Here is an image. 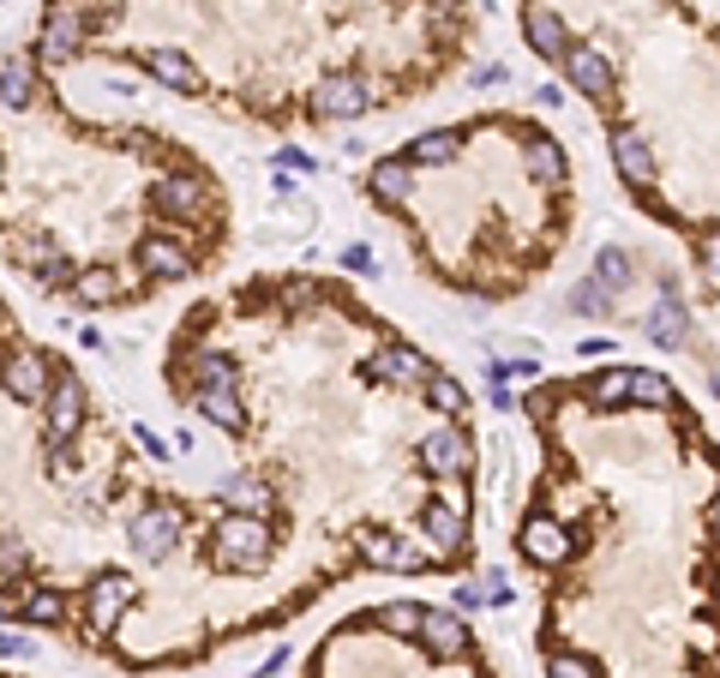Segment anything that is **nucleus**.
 I'll return each instance as SVG.
<instances>
[{"label": "nucleus", "mask_w": 720, "mask_h": 678, "mask_svg": "<svg viewBox=\"0 0 720 678\" xmlns=\"http://www.w3.org/2000/svg\"><path fill=\"white\" fill-rule=\"evenodd\" d=\"M211 558L223 570H252V565H265L270 558V529H265V517H252V510H228L223 522H216V534H211Z\"/></svg>", "instance_id": "obj_1"}, {"label": "nucleus", "mask_w": 720, "mask_h": 678, "mask_svg": "<svg viewBox=\"0 0 720 678\" xmlns=\"http://www.w3.org/2000/svg\"><path fill=\"white\" fill-rule=\"evenodd\" d=\"M90 43V12H85V0H48V12H43V36H36V60H72L79 48Z\"/></svg>", "instance_id": "obj_2"}, {"label": "nucleus", "mask_w": 720, "mask_h": 678, "mask_svg": "<svg viewBox=\"0 0 720 678\" xmlns=\"http://www.w3.org/2000/svg\"><path fill=\"white\" fill-rule=\"evenodd\" d=\"M90 415V396H85V378L55 366V385H48V403H43V427H48V444H72V432L85 427Z\"/></svg>", "instance_id": "obj_3"}, {"label": "nucleus", "mask_w": 720, "mask_h": 678, "mask_svg": "<svg viewBox=\"0 0 720 678\" xmlns=\"http://www.w3.org/2000/svg\"><path fill=\"white\" fill-rule=\"evenodd\" d=\"M415 463L427 468L432 481H462L474 468V444H469V427H439V432H427V439L415 444Z\"/></svg>", "instance_id": "obj_4"}, {"label": "nucleus", "mask_w": 720, "mask_h": 678, "mask_svg": "<svg viewBox=\"0 0 720 678\" xmlns=\"http://www.w3.org/2000/svg\"><path fill=\"white\" fill-rule=\"evenodd\" d=\"M517 553L529 558V565H540V570H564L576 558V534L559 529L552 517H540V510H529L522 529H517Z\"/></svg>", "instance_id": "obj_5"}, {"label": "nucleus", "mask_w": 720, "mask_h": 678, "mask_svg": "<svg viewBox=\"0 0 720 678\" xmlns=\"http://www.w3.org/2000/svg\"><path fill=\"white\" fill-rule=\"evenodd\" d=\"M150 204H157V216H169V223H204L216 204V187L204 181V174H169V181L150 187Z\"/></svg>", "instance_id": "obj_6"}, {"label": "nucleus", "mask_w": 720, "mask_h": 678, "mask_svg": "<svg viewBox=\"0 0 720 678\" xmlns=\"http://www.w3.org/2000/svg\"><path fill=\"white\" fill-rule=\"evenodd\" d=\"M372 109V84L360 72H325L313 79V114L318 121H355V114Z\"/></svg>", "instance_id": "obj_7"}, {"label": "nucleus", "mask_w": 720, "mask_h": 678, "mask_svg": "<svg viewBox=\"0 0 720 678\" xmlns=\"http://www.w3.org/2000/svg\"><path fill=\"white\" fill-rule=\"evenodd\" d=\"M360 558H367L372 570H403V577H420V570L439 565V558L420 553L415 541H403L396 529H367V534H360Z\"/></svg>", "instance_id": "obj_8"}, {"label": "nucleus", "mask_w": 720, "mask_h": 678, "mask_svg": "<svg viewBox=\"0 0 720 678\" xmlns=\"http://www.w3.org/2000/svg\"><path fill=\"white\" fill-rule=\"evenodd\" d=\"M432 373H439V366L420 349H408V342H384V349H372L367 361H360V378H367V385H408V378L427 385Z\"/></svg>", "instance_id": "obj_9"}, {"label": "nucleus", "mask_w": 720, "mask_h": 678, "mask_svg": "<svg viewBox=\"0 0 720 678\" xmlns=\"http://www.w3.org/2000/svg\"><path fill=\"white\" fill-rule=\"evenodd\" d=\"M48 385H55V361H48L43 349L7 354V366H0V391H7L12 403H48Z\"/></svg>", "instance_id": "obj_10"}, {"label": "nucleus", "mask_w": 720, "mask_h": 678, "mask_svg": "<svg viewBox=\"0 0 720 678\" xmlns=\"http://www.w3.org/2000/svg\"><path fill=\"white\" fill-rule=\"evenodd\" d=\"M420 534H427V553L445 565V558H457L469 546V517L450 498H432V505H420Z\"/></svg>", "instance_id": "obj_11"}, {"label": "nucleus", "mask_w": 720, "mask_h": 678, "mask_svg": "<svg viewBox=\"0 0 720 678\" xmlns=\"http://www.w3.org/2000/svg\"><path fill=\"white\" fill-rule=\"evenodd\" d=\"M133 259H138V271H145V283H187L192 271H199V259H192L180 240H162V235H145L133 247Z\"/></svg>", "instance_id": "obj_12"}, {"label": "nucleus", "mask_w": 720, "mask_h": 678, "mask_svg": "<svg viewBox=\"0 0 720 678\" xmlns=\"http://www.w3.org/2000/svg\"><path fill=\"white\" fill-rule=\"evenodd\" d=\"M138 60H145V72L157 84H169L175 97H204V72L192 67L187 48H138Z\"/></svg>", "instance_id": "obj_13"}, {"label": "nucleus", "mask_w": 720, "mask_h": 678, "mask_svg": "<svg viewBox=\"0 0 720 678\" xmlns=\"http://www.w3.org/2000/svg\"><path fill=\"white\" fill-rule=\"evenodd\" d=\"M564 79H571L583 97L607 102L612 97V60L600 55L595 43H571V48H564Z\"/></svg>", "instance_id": "obj_14"}, {"label": "nucleus", "mask_w": 720, "mask_h": 678, "mask_svg": "<svg viewBox=\"0 0 720 678\" xmlns=\"http://www.w3.org/2000/svg\"><path fill=\"white\" fill-rule=\"evenodd\" d=\"M175 541H180V529H175V510H138L133 517V529H126V546H133L138 558H150V565H157V558H169L175 553Z\"/></svg>", "instance_id": "obj_15"}, {"label": "nucleus", "mask_w": 720, "mask_h": 678, "mask_svg": "<svg viewBox=\"0 0 720 678\" xmlns=\"http://www.w3.org/2000/svg\"><path fill=\"white\" fill-rule=\"evenodd\" d=\"M133 600V588H126V577L121 570H102V577H90V588H85V624L90 631H114V619H121V607Z\"/></svg>", "instance_id": "obj_16"}, {"label": "nucleus", "mask_w": 720, "mask_h": 678, "mask_svg": "<svg viewBox=\"0 0 720 678\" xmlns=\"http://www.w3.org/2000/svg\"><path fill=\"white\" fill-rule=\"evenodd\" d=\"M612 169L625 174V187L649 193V181H654V150H649V138H642L637 126H612Z\"/></svg>", "instance_id": "obj_17"}, {"label": "nucleus", "mask_w": 720, "mask_h": 678, "mask_svg": "<svg viewBox=\"0 0 720 678\" xmlns=\"http://www.w3.org/2000/svg\"><path fill=\"white\" fill-rule=\"evenodd\" d=\"M420 648H427L432 660L469 655V624H462L457 612H445V607H427L420 612Z\"/></svg>", "instance_id": "obj_18"}, {"label": "nucleus", "mask_w": 720, "mask_h": 678, "mask_svg": "<svg viewBox=\"0 0 720 678\" xmlns=\"http://www.w3.org/2000/svg\"><path fill=\"white\" fill-rule=\"evenodd\" d=\"M367 193L384 204V211H403L408 193H415V162L408 157H379L367 169Z\"/></svg>", "instance_id": "obj_19"}, {"label": "nucleus", "mask_w": 720, "mask_h": 678, "mask_svg": "<svg viewBox=\"0 0 720 678\" xmlns=\"http://www.w3.org/2000/svg\"><path fill=\"white\" fill-rule=\"evenodd\" d=\"M522 36H529V48H535L540 60H564V48H571L564 19H559V12H547V7H529V12H522Z\"/></svg>", "instance_id": "obj_20"}, {"label": "nucleus", "mask_w": 720, "mask_h": 678, "mask_svg": "<svg viewBox=\"0 0 720 678\" xmlns=\"http://www.w3.org/2000/svg\"><path fill=\"white\" fill-rule=\"evenodd\" d=\"M0 102H7V109H31L36 102V60L31 55L0 60Z\"/></svg>", "instance_id": "obj_21"}, {"label": "nucleus", "mask_w": 720, "mask_h": 678, "mask_svg": "<svg viewBox=\"0 0 720 678\" xmlns=\"http://www.w3.org/2000/svg\"><path fill=\"white\" fill-rule=\"evenodd\" d=\"M522 169H529L535 181H552V187H564V150L552 145L547 133H522Z\"/></svg>", "instance_id": "obj_22"}, {"label": "nucleus", "mask_w": 720, "mask_h": 678, "mask_svg": "<svg viewBox=\"0 0 720 678\" xmlns=\"http://www.w3.org/2000/svg\"><path fill=\"white\" fill-rule=\"evenodd\" d=\"M72 301L90 306V313H97V306H114V301H121V271H109V264H90V271H79V276H72Z\"/></svg>", "instance_id": "obj_23"}, {"label": "nucleus", "mask_w": 720, "mask_h": 678, "mask_svg": "<svg viewBox=\"0 0 720 678\" xmlns=\"http://www.w3.org/2000/svg\"><path fill=\"white\" fill-rule=\"evenodd\" d=\"M19 619H24V624H43V631H55V624H67V595H60V588H24Z\"/></svg>", "instance_id": "obj_24"}, {"label": "nucleus", "mask_w": 720, "mask_h": 678, "mask_svg": "<svg viewBox=\"0 0 720 678\" xmlns=\"http://www.w3.org/2000/svg\"><path fill=\"white\" fill-rule=\"evenodd\" d=\"M192 403H199V415L211 420L216 432H247V408H240L235 391H204V396H192Z\"/></svg>", "instance_id": "obj_25"}, {"label": "nucleus", "mask_w": 720, "mask_h": 678, "mask_svg": "<svg viewBox=\"0 0 720 678\" xmlns=\"http://www.w3.org/2000/svg\"><path fill=\"white\" fill-rule=\"evenodd\" d=\"M457 145H462V138H457V126H439V133L408 138V150H403V157L415 162V169H432V162H450V157H457Z\"/></svg>", "instance_id": "obj_26"}, {"label": "nucleus", "mask_w": 720, "mask_h": 678, "mask_svg": "<svg viewBox=\"0 0 720 678\" xmlns=\"http://www.w3.org/2000/svg\"><path fill=\"white\" fill-rule=\"evenodd\" d=\"M649 337L661 342V349H678V342H685V306H678V294H666L649 313Z\"/></svg>", "instance_id": "obj_27"}, {"label": "nucleus", "mask_w": 720, "mask_h": 678, "mask_svg": "<svg viewBox=\"0 0 720 678\" xmlns=\"http://www.w3.org/2000/svg\"><path fill=\"white\" fill-rule=\"evenodd\" d=\"M420 396H427V408H439V415H450V420H462V408H469V391H462L450 373H432L427 385H420Z\"/></svg>", "instance_id": "obj_28"}, {"label": "nucleus", "mask_w": 720, "mask_h": 678, "mask_svg": "<svg viewBox=\"0 0 720 678\" xmlns=\"http://www.w3.org/2000/svg\"><path fill=\"white\" fill-rule=\"evenodd\" d=\"M690 264H697V289L702 294H720V235L690 240Z\"/></svg>", "instance_id": "obj_29"}, {"label": "nucleus", "mask_w": 720, "mask_h": 678, "mask_svg": "<svg viewBox=\"0 0 720 678\" xmlns=\"http://www.w3.org/2000/svg\"><path fill=\"white\" fill-rule=\"evenodd\" d=\"M630 366H612V373H600V378H583L588 385V403H600V408H619V403H630Z\"/></svg>", "instance_id": "obj_30"}, {"label": "nucleus", "mask_w": 720, "mask_h": 678, "mask_svg": "<svg viewBox=\"0 0 720 678\" xmlns=\"http://www.w3.org/2000/svg\"><path fill=\"white\" fill-rule=\"evenodd\" d=\"M223 510H252V517H265L270 510V486L265 481H228L223 486Z\"/></svg>", "instance_id": "obj_31"}, {"label": "nucleus", "mask_w": 720, "mask_h": 678, "mask_svg": "<svg viewBox=\"0 0 720 678\" xmlns=\"http://www.w3.org/2000/svg\"><path fill=\"white\" fill-rule=\"evenodd\" d=\"M630 403L637 408H678V396H673V385H666L661 373H637L630 378Z\"/></svg>", "instance_id": "obj_32"}, {"label": "nucleus", "mask_w": 720, "mask_h": 678, "mask_svg": "<svg viewBox=\"0 0 720 678\" xmlns=\"http://www.w3.org/2000/svg\"><path fill=\"white\" fill-rule=\"evenodd\" d=\"M0 583H31V546L19 534H0Z\"/></svg>", "instance_id": "obj_33"}, {"label": "nucleus", "mask_w": 720, "mask_h": 678, "mask_svg": "<svg viewBox=\"0 0 720 678\" xmlns=\"http://www.w3.org/2000/svg\"><path fill=\"white\" fill-rule=\"evenodd\" d=\"M595 283L600 289H630V259L619 247H600L595 252Z\"/></svg>", "instance_id": "obj_34"}, {"label": "nucleus", "mask_w": 720, "mask_h": 678, "mask_svg": "<svg viewBox=\"0 0 720 678\" xmlns=\"http://www.w3.org/2000/svg\"><path fill=\"white\" fill-rule=\"evenodd\" d=\"M420 612L427 607H403V600H396V607H379L372 619H384V631H396V636H420Z\"/></svg>", "instance_id": "obj_35"}, {"label": "nucleus", "mask_w": 720, "mask_h": 678, "mask_svg": "<svg viewBox=\"0 0 720 678\" xmlns=\"http://www.w3.org/2000/svg\"><path fill=\"white\" fill-rule=\"evenodd\" d=\"M547 678H595V667H588L583 655H552L547 660Z\"/></svg>", "instance_id": "obj_36"}, {"label": "nucleus", "mask_w": 720, "mask_h": 678, "mask_svg": "<svg viewBox=\"0 0 720 678\" xmlns=\"http://www.w3.org/2000/svg\"><path fill=\"white\" fill-rule=\"evenodd\" d=\"M31 655H36V643H31V636L0 631V660H31Z\"/></svg>", "instance_id": "obj_37"}, {"label": "nucleus", "mask_w": 720, "mask_h": 678, "mask_svg": "<svg viewBox=\"0 0 720 678\" xmlns=\"http://www.w3.org/2000/svg\"><path fill=\"white\" fill-rule=\"evenodd\" d=\"M571 306H576V313H588V318H595V313H607V301L595 294V283H588V289H576V294H571Z\"/></svg>", "instance_id": "obj_38"}, {"label": "nucleus", "mask_w": 720, "mask_h": 678, "mask_svg": "<svg viewBox=\"0 0 720 678\" xmlns=\"http://www.w3.org/2000/svg\"><path fill=\"white\" fill-rule=\"evenodd\" d=\"M481 595H486V607H510V583L505 577H486Z\"/></svg>", "instance_id": "obj_39"}, {"label": "nucleus", "mask_w": 720, "mask_h": 678, "mask_svg": "<svg viewBox=\"0 0 720 678\" xmlns=\"http://www.w3.org/2000/svg\"><path fill=\"white\" fill-rule=\"evenodd\" d=\"M277 169H301V174H313V157H306V150H277Z\"/></svg>", "instance_id": "obj_40"}, {"label": "nucleus", "mask_w": 720, "mask_h": 678, "mask_svg": "<svg viewBox=\"0 0 720 678\" xmlns=\"http://www.w3.org/2000/svg\"><path fill=\"white\" fill-rule=\"evenodd\" d=\"M342 264H349V271H360V276H367V271H372V252H367V247H349V252H342Z\"/></svg>", "instance_id": "obj_41"}, {"label": "nucleus", "mask_w": 720, "mask_h": 678, "mask_svg": "<svg viewBox=\"0 0 720 678\" xmlns=\"http://www.w3.org/2000/svg\"><path fill=\"white\" fill-rule=\"evenodd\" d=\"M474 84H510V72L505 67H481V72H474Z\"/></svg>", "instance_id": "obj_42"}, {"label": "nucleus", "mask_w": 720, "mask_h": 678, "mask_svg": "<svg viewBox=\"0 0 720 678\" xmlns=\"http://www.w3.org/2000/svg\"><path fill=\"white\" fill-rule=\"evenodd\" d=\"M715 529H720V486H715Z\"/></svg>", "instance_id": "obj_43"}, {"label": "nucleus", "mask_w": 720, "mask_h": 678, "mask_svg": "<svg viewBox=\"0 0 720 678\" xmlns=\"http://www.w3.org/2000/svg\"><path fill=\"white\" fill-rule=\"evenodd\" d=\"M0 187H7V157H0Z\"/></svg>", "instance_id": "obj_44"}]
</instances>
